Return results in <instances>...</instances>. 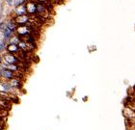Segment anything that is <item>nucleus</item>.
<instances>
[{
  "instance_id": "nucleus-1",
  "label": "nucleus",
  "mask_w": 135,
  "mask_h": 130,
  "mask_svg": "<svg viewBox=\"0 0 135 130\" xmlns=\"http://www.w3.org/2000/svg\"><path fill=\"white\" fill-rule=\"evenodd\" d=\"M15 32L19 37H23L26 35H30L33 32V29L31 28L30 24H23V25H18Z\"/></svg>"
},
{
  "instance_id": "nucleus-2",
  "label": "nucleus",
  "mask_w": 135,
  "mask_h": 130,
  "mask_svg": "<svg viewBox=\"0 0 135 130\" xmlns=\"http://www.w3.org/2000/svg\"><path fill=\"white\" fill-rule=\"evenodd\" d=\"M2 57H3L4 63H6V64H16V65H19V58L15 54H12V53L8 52V53L4 54Z\"/></svg>"
},
{
  "instance_id": "nucleus-3",
  "label": "nucleus",
  "mask_w": 135,
  "mask_h": 130,
  "mask_svg": "<svg viewBox=\"0 0 135 130\" xmlns=\"http://www.w3.org/2000/svg\"><path fill=\"white\" fill-rule=\"evenodd\" d=\"M30 19V16L28 14H20V15H16L14 18V21L16 23V25H23L26 24Z\"/></svg>"
},
{
  "instance_id": "nucleus-4",
  "label": "nucleus",
  "mask_w": 135,
  "mask_h": 130,
  "mask_svg": "<svg viewBox=\"0 0 135 130\" xmlns=\"http://www.w3.org/2000/svg\"><path fill=\"white\" fill-rule=\"evenodd\" d=\"M26 8V13H28L29 14H33L35 13H37V4L34 1H28L25 5Z\"/></svg>"
},
{
  "instance_id": "nucleus-5",
  "label": "nucleus",
  "mask_w": 135,
  "mask_h": 130,
  "mask_svg": "<svg viewBox=\"0 0 135 130\" xmlns=\"http://www.w3.org/2000/svg\"><path fill=\"white\" fill-rule=\"evenodd\" d=\"M7 51L9 53H12V54H15V55H17L21 49L19 48V46L17 44H13V43H10L8 46H7Z\"/></svg>"
},
{
  "instance_id": "nucleus-6",
  "label": "nucleus",
  "mask_w": 135,
  "mask_h": 130,
  "mask_svg": "<svg viewBox=\"0 0 135 130\" xmlns=\"http://www.w3.org/2000/svg\"><path fill=\"white\" fill-rule=\"evenodd\" d=\"M2 77L7 79V80H12L13 78L16 77L15 72L12 71V70H9V69H6V68H2Z\"/></svg>"
},
{
  "instance_id": "nucleus-7",
  "label": "nucleus",
  "mask_w": 135,
  "mask_h": 130,
  "mask_svg": "<svg viewBox=\"0 0 135 130\" xmlns=\"http://www.w3.org/2000/svg\"><path fill=\"white\" fill-rule=\"evenodd\" d=\"M10 84H11V86H12L13 88H15V89H19V88H21V86H22L21 81H20L17 77H15V78H13L12 80H10Z\"/></svg>"
},
{
  "instance_id": "nucleus-8",
  "label": "nucleus",
  "mask_w": 135,
  "mask_h": 130,
  "mask_svg": "<svg viewBox=\"0 0 135 130\" xmlns=\"http://www.w3.org/2000/svg\"><path fill=\"white\" fill-rule=\"evenodd\" d=\"M1 86H2V88H3V90L4 91H2V92H11L14 88L11 86V84H10V82H6V83H2L1 84Z\"/></svg>"
},
{
  "instance_id": "nucleus-9",
  "label": "nucleus",
  "mask_w": 135,
  "mask_h": 130,
  "mask_svg": "<svg viewBox=\"0 0 135 130\" xmlns=\"http://www.w3.org/2000/svg\"><path fill=\"white\" fill-rule=\"evenodd\" d=\"M12 34H13V32L8 28V27H6L4 30H3V36H4V38L6 39V40H9V39H11V37H12Z\"/></svg>"
},
{
  "instance_id": "nucleus-10",
  "label": "nucleus",
  "mask_w": 135,
  "mask_h": 130,
  "mask_svg": "<svg viewBox=\"0 0 135 130\" xmlns=\"http://www.w3.org/2000/svg\"><path fill=\"white\" fill-rule=\"evenodd\" d=\"M45 6L44 5V4H42V3H39V4H37V13L38 14H43V13H45Z\"/></svg>"
},
{
  "instance_id": "nucleus-11",
  "label": "nucleus",
  "mask_w": 135,
  "mask_h": 130,
  "mask_svg": "<svg viewBox=\"0 0 135 130\" xmlns=\"http://www.w3.org/2000/svg\"><path fill=\"white\" fill-rule=\"evenodd\" d=\"M7 27L14 33L15 30H16V28H17V26H16V23L15 22V21H10L8 24H7Z\"/></svg>"
},
{
  "instance_id": "nucleus-12",
  "label": "nucleus",
  "mask_w": 135,
  "mask_h": 130,
  "mask_svg": "<svg viewBox=\"0 0 135 130\" xmlns=\"http://www.w3.org/2000/svg\"><path fill=\"white\" fill-rule=\"evenodd\" d=\"M20 38L19 37H17V36H15V37H11V39H10V43H13V44H17L18 45V43H20Z\"/></svg>"
},
{
  "instance_id": "nucleus-13",
  "label": "nucleus",
  "mask_w": 135,
  "mask_h": 130,
  "mask_svg": "<svg viewBox=\"0 0 135 130\" xmlns=\"http://www.w3.org/2000/svg\"><path fill=\"white\" fill-rule=\"evenodd\" d=\"M15 11L18 13V14H17V15H20V14H25L24 13H26V8H25V7H23V6L21 5V6H19V8H18V7H16Z\"/></svg>"
},
{
  "instance_id": "nucleus-14",
  "label": "nucleus",
  "mask_w": 135,
  "mask_h": 130,
  "mask_svg": "<svg viewBox=\"0 0 135 130\" xmlns=\"http://www.w3.org/2000/svg\"><path fill=\"white\" fill-rule=\"evenodd\" d=\"M23 3H24V0H15V7H18V6L23 5Z\"/></svg>"
},
{
  "instance_id": "nucleus-15",
  "label": "nucleus",
  "mask_w": 135,
  "mask_h": 130,
  "mask_svg": "<svg viewBox=\"0 0 135 130\" xmlns=\"http://www.w3.org/2000/svg\"><path fill=\"white\" fill-rule=\"evenodd\" d=\"M6 27H7V24H6V23H4V22H1V23H0V29H1L2 31H3Z\"/></svg>"
},
{
  "instance_id": "nucleus-16",
  "label": "nucleus",
  "mask_w": 135,
  "mask_h": 130,
  "mask_svg": "<svg viewBox=\"0 0 135 130\" xmlns=\"http://www.w3.org/2000/svg\"><path fill=\"white\" fill-rule=\"evenodd\" d=\"M4 47H5V43L2 42V43H0V51H2L3 49H4Z\"/></svg>"
},
{
  "instance_id": "nucleus-17",
  "label": "nucleus",
  "mask_w": 135,
  "mask_h": 130,
  "mask_svg": "<svg viewBox=\"0 0 135 130\" xmlns=\"http://www.w3.org/2000/svg\"><path fill=\"white\" fill-rule=\"evenodd\" d=\"M3 112H4V109H2V108H0V116H1V117H4V116H3V114H2Z\"/></svg>"
},
{
  "instance_id": "nucleus-18",
  "label": "nucleus",
  "mask_w": 135,
  "mask_h": 130,
  "mask_svg": "<svg viewBox=\"0 0 135 130\" xmlns=\"http://www.w3.org/2000/svg\"><path fill=\"white\" fill-rule=\"evenodd\" d=\"M7 3H8V4L11 6V5L13 4V0H7Z\"/></svg>"
},
{
  "instance_id": "nucleus-19",
  "label": "nucleus",
  "mask_w": 135,
  "mask_h": 130,
  "mask_svg": "<svg viewBox=\"0 0 135 130\" xmlns=\"http://www.w3.org/2000/svg\"><path fill=\"white\" fill-rule=\"evenodd\" d=\"M4 121V117H1L0 116V122H3Z\"/></svg>"
},
{
  "instance_id": "nucleus-20",
  "label": "nucleus",
  "mask_w": 135,
  "mask_h": 130,
  "mask_svg": "<svg viewBox=\"0 0 135 130\" xmlns=\"http://www.w3.org/2000/svg\"><path fill=\"white\" fill-rule=\"evenodd\" d=\"M2 61H3V57L0 56V64H2Z\"/></svg>"
},
{
  "instance_id": "nucleus-21",
  "label": "nucleus",
  "mask_w": 135,
  "mask_h": 130,
  "mask_svg": "<svg viewBox=\"0 0 135 130\" xmlns=\"http://www.w3.org/2000/svg\"><path fill=\"white\" fill-rule=\"evenodd\" d=\"M1 77H2V69L0 68V78H1Z\"/></svg>"
},
{
  "instance_id": "nucleus-22",
  "label": "nucleus",
  "mask_w": 135,
  "mask_h": 130,
  "mask_svg": "<svg viewBox=\"0 0 135 130\" xmlns=\"http://www.w3.org/2000/svg\"><path fill=\"white\" fill-rule=\"evenodd\" d=\"M0 130H2V124L0 123Z\"/></svg>"
},
{
  "instance_id": "nucleus-23",
  "label": "nucleus",
  "mask_w": 135,
  "mask_h": 130,
  "mask_svg": "<svg viewBox=\"0 0 135 130\" xmlns=\"http://www.w3.org/2000/svg\"><path fill=\"white\" fill-rule=\"evenodd\" d=\"M39 1H43V2H45V0H39Z\"/></svg>"
},
{
  "instance_id": "nucleus-24",
  "label": "nucleus",
  "mask_w": 135,
  "mask_h": 130,
  "mask_svg": "<svg viewBox=\"0 0 135 130\" xmlns=\"http://www.w3.org/2000/svg\"><path fill=\"white\" fill-rule=\"evenodd\" d=\"M0 18H1V14H0Z\"/></svg>"
},
{
  "instance_id": "nucleus-25",
  "label": "nucleus",
  "mask_w": 135,
  "mask_h": 130,
  "mask_svg": "<svg viewBox=\"0 0 135 130\" xmlns=\"http://www.w3.org/2000/svg\"><path fill=\"white\" fill-rule=\"evenodd\" d=\"M31 1H32V0H31Z\"/></svg>"
}]
</instances>
